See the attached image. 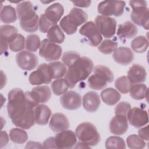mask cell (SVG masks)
Here are the masks:
<instances>
[{
  "instance_id": "6da1fadb",
  "label": "cell",
  "mask_w": 149,
  "mask_h": 149,
  "mask_svg": "<svg viewBox=\"0 0 149 149\" xmlns=\"http://www.w3.org/2000/svg\"><path fill=\"white\" fill-rule=\"evenodd\" d=\"M93 68L94 63L91 59L86 56H80L68 67L65 75L64 79L68 87L72 88L78 82L86 79L91 73Z\"/></svg>"
},
{
  "instance_id": "7a4b0ae2",
  "label": "cell",
  "mask_w": 149,
  "mask_h": 149,
  "mask_svg": "<svg viewBox=\"0 0 149 149\" xmlns=\"http://www.w3.org/2000/svg\"><path fill=\"white\" fill-rule=\"evenodd\" d=\"M8 97V113L12 121L20 118L27 110L31 109L27 103L25 93L21 88H16L11 90Z\"/></svg>"
},
{
  "instance_id": "3957f363",
  "label": "cell",
  "mask_w": 149,
  "mask_h": 149,
  "mask_svg": "<svg viewBox=\"0 0 149 149\" xmlns=\"http://www.w3.org/2000/svg\"><path fill=\"white\" fill-rule=\"evenodd\" d=\"M18 19L23 30L27 32H34L38 29V17L30 1H24L16 6Z\"/></svg>"
},
{
  "instance_id": "277c9868",
  "label": "cell",
  "mask_w": 149,
  "mask_h": 149,
  "mask_svg": "<svg viewBox=\"0 0 149 149\" xmlns=\"http://www.w3.org/2000/svg\"><path fill=\"white\" fill-rule=\"evenodd\" d=\"M87 20V15L83 10L73 8L69 14L64 16L60 22V26L68 35H72L77 31V27L85 23Z\"/></svg>"
},
{
  "instance_id": "5b68a950",
  "label": "cell",
  "mask_w": 149,
  "mask_h": 149,
  "mask_svg": "<svg viewBox=\"0 0 149 149\" xmlns=\"http://www.w3.org/2000/svg\"><path fill=\"white\" fill-rule=\"evenodd\" d=\"M114 79L113 73L107 66L97 65L94 69V74L88 79V84L91 88L100 90L104 88L107 83H111Z\"/></svg>"
},
{
  "instance_id": "8992f818",
  "label": "cell",
  "mask_w": 149,
  "mask_h": 149,
  "mask_svg": "<svg viewBox=\"0 0 149 149\" xmlns=\"http://www.w3.org/2000/svg\"><path fill=\"white\" fill-rule=\"evenodd\" d=\"M75 133L78 139L88 146H96L101 139L97 128L90 122L80 123L76 127Z\"/></svg>"
},
{
  "instance_id": "52a82bcc",
  "label": "cell",
  "mask_w": 149,
  "mask_h": 149,
  "mask_svg": "<svg viewBox=\"0 0 149 149\" xmlns=\"http://www.w3.org/2000/svg\"><path fill=\"white\" fill-rule=\"evenodd\" d=\"M130 6L132 8V20L136 24L148 29V8L146 1H130Z\"/></svg>"
},
{
  "instance_id": "ba28073f",
  "label": "cell",
  "mask_w": 149,
  "mask_h": 149,
  "mask_svg": "<svg viewBox=\"0 0 149 149\" xmlns=\"http://www.w3.org/2000/svg\"><path fill=\"white\" fill-rule=\"evenodd\" d=\"M62 48L48 39H44L41 42L39 55L47 61L58 60L62 54Z\"/></svg>"
},
{
  "instance_id": "9c48e42d",
  "label": "cell",
  "mask_w": 149,
  "mask_h": 149,
  "mask_svg": "<svg viewBox=\"0 0 149 149\" xmlns=\"http://www.w3.org/2000/svg\"><path fill=\"white\" fill-rule=\"evenodd\" d=\"M125 6L123 1H104L98 5V12L104 16H119L123 14Z\"/></svg>"
},
{
  "instance_id": "30bf717a",
  "label": "cell",
  "mask_w": 149,
  "mask_h": 149,
  "mask_svg": "<svg viewBox=\"0 0 149 149\" xmlns=\"http://www.w3.org/2000/svg\"><path fill=\"white\" fill-rule=\"evenodd\" d=\"M95 24L101 34L105 38H111L116 32V21L115 18L102 15L95 19Z\"/></svg>"
},
{
  "instance_id": "8fae6325",
  "label": "cell",
  "mask_w": 149,
  "mask_h": 149,
  "mask_svg": "<svg viewBox=\"0 0 149 149\" xmlns=\"http://www.w3.org/2000/svg\"><path fill=\"white\" fill-rule=\"evenodd\" d=\"M52 78L48 65L42 63L38 66L36 71L33 72L29 77V82L32 85L49 84Z\"/></svg>"
},
{
  "instance_id": "7c38bea8",
  "label": "cell",
  "mask_w": 149,
  "mask_h": 149,
  "mask_svg": "<svg viewBox=\"0 0 149 149\" xmlns=\"http://www.w3.org/2000/svg\"><path fill=\"white\" fill-rule=\"evenodd\" d=\"M79 33L87 38L90 44L93 47L98 46L102 41V36L92 21H89L83 25L79 30Z\"/></svg>"
},
{
  "instance_id": "4fadbf2b",
  "label": "cell",
  "mask_w": 149,
  "mask_h": 149,
  "mask_svg": "<svg viewBox=\"0 0 149 149\" xmlns=\"http://www.w3.org/2000/svg\"><path fill=\"white\" fill-rule=\"evenodd\" d=\"M16 61L17 65L22 69L31 70L38 65L37 56L29 51H22L16 55Z\"/></svg>"
},
{
  "instance_id": "5bb4252c",
  "label": "cell",
  "mask_w": 149,
  "mask_h": 149,
  "mask_svg": "<svg viewBox=\"0 0 149 149\" xmlns=\"http://www.w3.org/2000/svg\"><path fill=\"white\" fill-rule=\"evenodd\" d=\"M127 119L129 123L136 128L142 127L148 122L147 111L138 107H134L129 109L127 114Z\"/></svg>"
},
{
  "instance_id": "9a60e30c",
  "label": "cell",
  "mask_w": 149,
  "mask_h": 149,
  "mask_svg": "<svg viewBox=\"0 0 149 149\" xmlns=\"http://www.w3.org/2000/svg\"><path fill=\"white\" fill-rule=\"evenodd\" d=\"M55 144L58 148H71L76 143V134L72 130H63L56 134Z\"/></svg>"
},
{
  "instance_id": "2e32d148",
  "label": "cell",
  "mask_w": 149,
  "mask_h": 149,
  "mask_svg": "<svg viewBox=\"0 0 149 149\" xmlns=\"http://www.w3.org/2000/svg\"><path fill=\"white\" fill-rule=\"evenodd\" d=\"M60 102L64 108L74 110L81 106V97L79 93L74 91H69L61 97Z\"/></svg>"
},
{
  "instance_id": "e0dca14e",
  "label": "cell",
  "mask_w": 149,
  "mask_h": 149,
  "mask_svg": "<svg viewBox=\"0 0 149 149\" xmlns=\"http://www.w3.org/2000/svg\"><path fill=\"white\" fill-rule=\"evenodd\" d=\"M128 129L127 116L115 115L109 123L110 132L116 135H122L125 133Z\"/></svg>"
},
{
  "instance_id": "ac0fdd59",
  "label": "cell",
  "mask_w": 149,
  "mask_h": 149,
  "mask_svg": "<svg viewBox=\"0 0 149 149\" xmlns=\"http://www.w3.org/2000/svg\"><path fill=\"white\" fill-rule=\"evenodd\" d=\"M113 58L115 61L119 64L127 65L133 61L134 54L129 48L120 47L114 51Z\"/></svg>"
},
{
  "instance_id": "d6986e66",
  "label": "cell",
  "mask_w": 149,
  "mask_h": 149,
  "mask_svg": "<svg viewBox=\"0 0 149 149\" xmlns=\"http://www.w3.org/2000/svg\"><path fill=\"white\" fill-rule=\"evenodd\" d=\"M49 126L53 132H59L68 129L69 127V122L64 114L55 113L52 116Z\"/></svg>"
},
{
  "instance_id": "ffe728a7",
  "label": "cell",
  "mask_w": 149,
  "mask_h": 149,
  "mask_svg": "<svg viewBox=\"0 0 149 149\" xmlns=\"http://www.w3.org/2000/svg\"><path fill=\"white\" fill-rule=\"evenodd\" d=\"M101 103L99 95L94 91L86 93L83 97V105L84 109L90 112H95Z\"/></svg>"
},
{
  "instance_id": "44dd1931",
  "label": "cell",
  "mask_w": 149,
  "mask_h": 149,
  "mask_svg": "<svg viewBox=\"0 0 149 149\" xmlns=\"http://www.w3.org/2000/svg\"><path fill=\"white\" fill-rule=\"evenodd\" d=\"M147 72L140 65L133 64L127 72V78L131 83L137 84L144 82L146 79Z\"/></svg>"
},
{
  "instance_id": "7402d4cb",
  "label": "cell",
  "mask_w": 149,
  "mask_h": 149,
  "mask_svg": "<svg viewBox=\"0 0 149 149\" xmlns=\"http://www.w3.org/2000/svg\"><path fill=\"white\" fill-rule=\"evenodd\" d=\"M35 122L40 125L47 124L51 115V111L49 108L44 104L37 105L34 109Z\"/></svg>"
},
{
  "instance_id": "603a6c76",
  "label": "cell",
  "mask_w": 149,
  "mask_h": 149,
  "mask_svg": "<svg viewBox=\"0 0 149 149\" xmlns=\"http://www.w3.org/2000/svg\"><path fill=\"white\" fill-rule=\"evenodd\" d=\"M63 12L64 9L62 5L59 3H55L45 9L44 15L52 23L56 24V23L62 16Z\"/></svg>"
},
{
  "instance_id": "cb8c5ba5",
  "label": "cell",
  "mask_w": 149,
  "mask_h": 149,
  "mask_svg": "<svg viewBox=\"0 0 149 149\" xmlns=\"http://www.w3.org/2000/svg\"><path fill=\"white\" fill-rule=\"evenodd\" d=\"M31 93L38 104L47 102L51 97V90L47 86L35 87L31 90Z\"/></svg>"
},
{
  "instance_id": "d4e9b609",
  "label": "cell",
  "mask_w": 149,
  "mask_h": 149,
  "mask_svg": "<svg viewBox=\"0 0 149 149\" xmlns=\"http://www.w3.org/2000/svg\"><path fill=\"white\" fill-rule=\"evenodd\" d=\"M137 27L132 22L127 21L119 25L116 33L120 38H132L137 35Z\"/></svg>"
},
{
  "instance_id": "484cf974",
  "label": "cell",
  "mask_w": 149,
  "mask_h": 149,
  "mask_svg": "<svg viewBox=\"0 0 149 149\" xmlns=\"http://www.w3.org/2000/svg\"><path fill=\"white\" fill-rule=\"evenodd\" d=\"M12 123L19 127L29 129L32 127L35 123L34 109H30L27 111L25 114L20 118L12 121Z\"/></svg>"
},
{
  "instance_id": "4316f807",
  "label": "cell",
  "mask_w": 149,
  "mask_h": 149,
  "mask_svg": "<svg viewBox=\"0 0 149 149\" xmlns=\"http://www.w3.org/2000/svg\"><path fill=\"white\" fill-rule=\"evenodd\" d=\"M101 97L103 102L108 105L116 104L120 99V94L112 88H107L102 90L101 93Z\"/></svg>"
},
{
  "instance_id": "83f0119b",
  "label": "cell",
  "mask_w": 149,
  "mask_h": 149,
  "mask_svg": "<svg viewBox=\"0 0 149 149\" xmlns=\"http://www.w3.org/2000/svg\"><path fill=\"white\" fill-rule=\"evenodd\" d=\"M17 29L11 25H2L0 28L1 40L9 44L17 35Z\"/></svg>"
},
{
  "instance_id": "f1b7e54d",
  "label": "cell",
  "mask_w": 149,
  "mask_h": 149,
  "mask_svg": "<svg viewBox=\"0 0 149 149\" xmlns=\"http://www.w3.org/2000/svg\"><path fill=\"white\" fill-rule=\"evenodd\" d=\"M48 65L52 79H61L66 74L67 68L64 63L59 61H55L51 62Z\"/></svg>"
},
{
  "instance_id": "f546056e",
  "label": "cell",
  "mask_w": 149,
  "mask_h": 149,
  "mask_svg": "<svg viewBox=\"0 0 149 149\" xmlns=\"http://www.w3.org/2000/svg\"><path fill=\"white\" fill-rule=\"evenodd\" d=\"M47 37L51 42L57 44H61L65 40V35L59 27L57 25L52 26L47 32Z\"/></svg>"
},
{
  "instance_id": "4dcf8cb0",
  "label": "cell",
  "mask_w": 149,
  "mask_h": 149,
  "mask_svg": "<svg viewBox=\"0 0 149 149\" xmlns=\"http://www.w3.org/2000/svg\"><path fill=\"white\" fill-rule=\"evenodd\" d=\"M129 92L132 98L141 100L147 97V87L144 84H135L132 85Z\"/></svg>"
},
{
  "instance_id": "1f68e13d",
  "label": "cell",
  "mask_w": 149,
  "mask_h": 149,
  "mask_svg": "<svg viewBox=\"0 0 149 149\" xmlns=\"http://www.w3.org/2000/svg\"><path fill=\"white\" fill-rule=\"evenodd\" d=\"M15 9L10 5L3 6L1 11V20L5 23H10L16 20Z\"/></svg>"
},
{
  "instance_id": "d6a6232c",
  "label": "cell",
  "mask_w": 149,
  "mask_h": 149,
  "mask_svg": "<svg viewBox=\"0 0 149 149\" xmlns=\"http://www.w3.org/2000/svg\"><path fill=\"white\" fill-rule=\"evenodd\" d=\"M148 47L147 39L143 36L136 37L131 42V47L134 51L137 53L145 52Z\"/></svg>"
},
{
  "instance_id": "836d02e7",
  "label": "cell",
  "mask_w": 149,
  "mask_h": 149,
  "mask_svg": "<svg viewBox=\"0 0 149 149\" xmlns=\"http://www.w3.org/2000/svg\"><path fill=\"white\" fill-rule=\"evenodd\" d=\"M9 137L13 142L17 144H23L28 139L27 133L20 129H12L9 133Z\"/></svg>"
},
{
  "instance_id": "e575fe53",
  "label": "cell",
  "mask_w": 149,
  "mask_h": 149,
  "mask_svg": "<svg viewBox=\"0 0 149 149\" xmlns=\"http://www.w3.org/2000/svg\"><path fill=\"white\" fill-rule=\"evenodd\" d=\"M105 147L109 149H125L126 144L122 138L118 136H111L107 139Z\"/></svg>"
},
{
  "instance_id": "d590c367",
  "label": "cell",
  "mask_w": 149,
  "mask_h": 149,
  "mask_svg": "<svg viewBox=\"0 0 149 149\" xmlns=\"http://www.w3.org/2000/svg\"><path fill=\"white\" fill-rule=\"evenodd\" d=\"M132 84L126 76H123L118 78L115 83V86L122 94L129 92Z\"/></svg>"
},
{
  "instance_id": "8d00e7d4",
  "label": "cell",
  "mask_w": 149,
  "mask_h": 149,
  "mask_svg": "<svg viewBox=\"0 0 149 149\" xmlns=\"http://www.w3.org/2000/svg\"><path fill=\"white\" fill-rule=\"evenodd\" d=\"M25 47L27 50L31 52H36L40 46V40L36 34H30L26 39Z\"/></svg>"
},
{
  "instance_id": "74e56055",
  "label": "cell",
  "mask_w": 149,
  "mask_h": 149,
  "mask_svg": "<svg viewBox=\"0 0 149 149\" xmlns=\"http://www.w3.org/2000/svg\"><path fill=\"white\" fill-rule=\"evenodd\" d=\"M69 87L64 79H58L54 80L51 84L53 93L56 95H60L66 93Z\"/></svg>"
},
{
  "instance_id": "f35d334b",
  "label": "cell",
  "mask_w": 149,
  "mask_h": 149,
  "mask_svg": "<svg viewBox=\"0 0 149 149\" xmlns=\"http://www.w3.org/2000/svg\"><path fill=\"white\" fill-rule=\"evenodd\" d=\"M126 142L128 147L132 149H140L146 146L145 141L136 134H132L127 137Z\"/></svg>"
},
{
  "instance_id": "ab89813d",
  "label": "cell",
  "mask_w": 149,
  "mask_h": 149,
  "mask_svg": "<svg viewBox=\"0 0 149 149\" xmlns=\"http://www.w3.org/2000/svg\"><path fill=\"white\" fill-rule=\"evenodd\" d=\"M118 43L110 40H104L98 46V50L104 54H110L116 49Z\"/></svg>"
},
{
  "instance_id": "60d3db41",
  "label": "cell",
  "mask_w": 149,
  "mask_h": 149,
  "mask_svg": "<svg viewBox=\"0 0 149 149\" xmlns=\"http://www.w3.org/2000/svg\"><path fill=\"white\" fill-rule=\"evenodd\" d=\"M24 37L20 34H17L15 38L9 44L10 50L18 52L24 48Z\"/></svg>"
},
{
  "instance_id": "b9f144b4",
  "label": "cell",
  "mask_w": 149,
  "mask_h": 149,
  "mask_svg": "<svg viewBox=\"0 0 149 149\" xmlns=\"http://www.w3.org/2000/svg\"><path fill=\"white\" fill-rule=\"evenodd\" d=\"M80 58V55L79 53L75 51H68L63 54L62 61L65 65L69 67Z\"/></svg>"
},
{
  "instance_id": "7bdbcfd3",
  "label": "cell",
  "mask_w": 149,
  "mask_h": 149,
  "mask_svg": "<svg viewBox=\"0 0 149 149\" xmlns=\"http://www.w3.org/2000/svg\"><path fill=\"white\" fill-rule=\"evenodd\" d=\"M54 24L48 20L44 14H42L39 19V29L42 33H47L49 29Z\"/></svg>"
},
{
  "instance_id": "ee69618b",
  "label": "cell",
  "mask_w": 149,
  "mask_h": 149,
  "mask_svg": "<svg viewBox=\"0 0 149 149\" xmlns=\"http://www.w3.org/2000/svg\"><path fill=\"white\" fill-rule=\"evenodd\" d=\"M131 108V105L127 102L122 101L119 102L115 108V115H122L127 116V112Z\"/></svg>"
},
{
  "instance_id": "f6af8a7d",
  "label": "cell",
  "mask_w": 149,
  "mask_h": 149,
  "mask_svg": "<svg viewBox=\"0 0 149 149\" xmlns=\"http://www.w3.org/2000/svg\"><path fill=\"white\" fill-rule=\"evenodd\" d=\"M43 147L45 148H56L55 144V139L52 137L47 139L43 142Z\"/></svg>"
},
{
  "instance_id": "bcb514c9",
  "label": "cell",
  "mask_w": 149,
  "mask_h": 149,
  "mask_svg": "<svg viewBox=\"0 0 149 149\" xmlns=\"http://www.w3.org/2000/svg\"><path fill=\"white\" fill-rule=\"evenodd\" d=\"M148 126H146V127L141 128L139 130L138 133L139 135V137L144 140L148 141Z\"/></svg>"
},
{
  "instance_id": "7dc6e473",
  "label": "cell",
  "mask_w": 149,
  "mask_h": 149,
  "mask_svg": "<svg viewBox=\"0 0 149 149\" xmlns=\"http://www.w3.org/2000/svg\"><path fill=\"white\" fill-rule=\"evenodd\" d=\"M9 141L8 136L6 132L1 131V145L0 147L2 148L5 146Z\"/></svg>"
},
{
  "instance_id": "c3c4849f",
  "label": "cell",
  "mask_w": 149,
  "mask_h": 149,
  "mask_svg": "<svg viewBox=\"0 0 149 149\" xmlns=\"http://www.w3.org/2000/svg\"><path fill=\"white\" fill-rule=\"evenodd\" d=\"M72 3L74 4V5L79 7H82V8H87L91 4L90 1H72Z\"/></svg>"
},
{
  "instance_id": "681fc988",
  "label": "cell",
  "mask_w": 149,
  "mask_h": 149,
  "mask_svg": "<svg viewBox=\"0 0 149 149\" xmlns=\"http://www.w3.org/2000/svg\"><path fill=\"white\" fill-rule=\"evenodd\" d=\"M34 146H36L38 148H42V147L41 146V144L38 142H33V141H29L27 143V145L26 146V148H36Z\"/></svg>"
},
{
  "instance_id": "f907efd6",
  "label": "cell",
  "mask_w": 149,
  "mask_h": 149,
  "mask_svg": "<svg viewBox=\"0 0 149 149\" xmlns=\"http://www.w3.org/2000/svg\"><path fill=\"white\" fill-rule=\"evenodd\" d=\"M8 49V44L3 41L1 40V54H2Z\"/></svg>"
},
{
  "instance_id": "816d5d0a",
  "label": "cell",
  "mask_w": 149,
  "mask_h": 149,
  "mask_svg": "<svg viewBox=\"0 0 149 149\" xmlns=\"http://www.w3.org/2000/svg\"><path fill=\"white\" fill-rule=\"evenodd\" d=\"M75 148H90V146H88L87 144L82 143V142H79L76 144V146L74 147Z\"/></svg>"
}]
</instances>
